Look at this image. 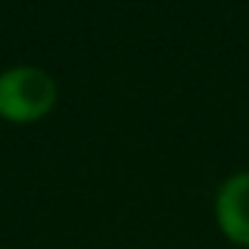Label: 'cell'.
I'll return each instance as SVG.
<instances>
[{"label": "cell", "mask_w": 249, "mask_h": 249, "mask_svg": "<svg viewBox=\"0 0 249 249\" xmlns=\"http://www.w3.org/2000/svg\"><path fill=\"white\" fill-rule=\"evenodd\" d=\"M217 222L233 244L249 247V172L228 177L217 190Z\"/></svg>", "instance_id": "obj_2"}, {"label": "cell", "mask_w": 249, "mask_h": 249, "mask_svg": "<svg viewBox=\"0 0 249 249\" xmlns=\"http://www.w3.org/2000/svg\"><path fill=\"white\" fill-rule=\"evenodd\" d=\"M56 105V83L40 67H8L0 72V118L11 124H33Z\"/></svg>", "instance_id": "obj_1"}]
</instances>
